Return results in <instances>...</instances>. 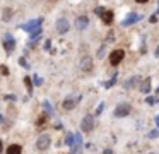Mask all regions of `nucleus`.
Returning <instances> with one entry per match:
<instances>
[{
  "mask_svg": "<svg viewBox=\"0 0 159 154\" xmlns=\"http://www.w3.org/2000/svg\"><path fill=\"white\" fill-rule=\"evenodd\" d=\"M41 22H43V19L41 17H38V19H33V21H28L26 24H22V29L24 31H28L29 34L31 33H34V31H38V29H41Z\"/></svg>",
  "mask_w": 159,
  "mask_h": 154,
  "instance_id": "nucleus-1",
  "label": "nucleus"
},
{
  "mask_svg": "<svg viewBox=\"0 0 159 154\" xmlns=\"http://www.w3.org/2000/svg\"><path fill=\"white\" fill-rule=\"evenodd\" d=\"M50 144H52L50 133H41V135L38 137V140H36V147H38L39 151H46L50 147Z\"/></svg>",
  "mask_w": 159,
  "mask_h": 154,
  "instance_id": "nucleus-2",
  "label": "nucleus"
},
{
  "mask_svg": "<svg viewBox=\"0 0 159 154\" xmlns=\"http://www.w3.org/2000/svg\"><path fill=\"white\" fill-rule=\"evenodd\" d=\"M130 105L128 103H120V105L115 108L113 111V116H116V118H123V116H128V113H130Z\"/></svg>",
  "mask_w": 159,
  "mask_h": 154,
  "instance_id": "nucleus-3",
  "label": "nucleus"
},
{
  "mask_svg": "<svg viewBox=\"0 0 159 154\" xmlns=\"http://www.w3.org/2000/svg\"><path fill=\"white\" fill-rule=\"evenodd\" d=\"M80 128L82 132H91L94 128V116L93 115H86L82 118V123H80Z\"/></svg>",
  "mask_w": 159,
  "mask_h": 154,
  "instance_id": "nucleus-4",
  "label": "nucleus"
},
{
  "mask_svg": "<svg viewBox=\"0 0 159 154\" xmlns=\"http://www.w3.org/2000/svg\"><path fill=\"white\" fill-rule=\"evenodd\" d=\"M140 19H142V16H139L137 12H130L123 21H121V26H123V27H128V26H132V24H135L137 21H140Z\"/></svg>",
  "mask_w": 159,
  "mask_h": 154,
  "instance_id": "nucleus-5",
  "label": "nucleus"
},
{
  "mask_svg": "<svg viewBox=\"0 0 159 154\" xmlns=\"http://www.w3.org/2000/svg\"><path fill=\"white\" fill-rule=\"evenodd\" d=\"M79 67H80V70L82 72H91L93 70V58L89 57V55H86V57H82L80 58V63H79Z\"/></svg>",
  "mask_w": 159,
  "mask_h": 154,
  "instance_id": "nucleus-6",
  "label": "nucleus"
},
{
  "mask_svg": "<svg viewBox=\"0 0 159 154\" xmlns=\"http://www.w3.org/2000/svg\"><path fill=\"white\" fill-rule=\"evenodd\" d=\"M125 58V51L123 50H115V51H111L110 53V62H111V65H118L121 60Z\"/></svg>",
  "mask_w": 159,
  "mask_h": 154,
  "instance_id": "nucleus-7",
  "label": "nucleus"
},
{
  "mask_svg": "<svg viewBox=\"0 0 159 154\" xmlns=\"http://www.w3.org/2000/svg\"><path fill=\"white\" fill-rule=\"evenodd\" d=\"M80 101V98L77 96V98H74V96H67L65 99H63V103H62V106L65 110H74L77 106V103Z\"/></svg>",
  "mask_w": 159,
  "mask_h": 154,
  "instance_id": "nucleus-8",
  "label": "nucleus"
},
{
  "mask_svg": "<svg viewBox=\"0 0 159 154\" xmlns=\"http://www.w3.org/2000/svg\"><path fill=\"white\" fill-rule=\"evenodd\" d=\"M69 29H70V22L65 19V17H62V19L57 21V31H58L60 34H65Z\"/></svg>",
  "mask_w": 159,
  "mask_h": 154,
  "instance_id": "nucleus-9",
  "label": "nucleus"
},
{
  "mask_svg": "<svg viewBox=\"0 0 159 154\" xmlns=\"http://www.w3.org/2000/svg\"><path fill=\"white\" fill-rule=\"evenodd\" d=\"M16 48V40L11 36V34H5L4 38V50L7 51V53H11V51H14Z\"/></svg>",
  "mask_w": 159,
  "mask_h": 154,
  "instance_id": "nucleus-10",
  "label": "nucleus"
},
{
  "mask_svg": "<svg viewBox=\"0 0 159 154\" xmlns=\"http://www.w3.org/2000/svg\"><path fill=\"white\" fill-rule=\"evenodd\" d=\"M87 26H89V17H87V16H79L75 19V27L79 31H84Z\"/></svg>",
  "mask_w": 159,
  "mask_h": 154,
  "instance_id": "nucleus-11",
  "label": "nucleus"
},
{
  "mask_svg": "<svg viewBox=\"0 0 159 154\" xmlns=\"http://www.w3.org/2000/svg\"><path fill=\"white\" fill-rule=\"evenodd\" d=\"M82 146V135L80 133H74V142H72V154H77V151H79V147Z\"/></svg>",
  "mask_w": 159,
  "mask_h": 154,
  "instance_id": "nucleus-12",
  "label": "nucleus"
},
{
  "mask_svg": "<svg viewBox=\"0 0 159 154\" xmlns=\"http://www.w3.org/2000/svg\"><path fill=\"white\" fill-rule=\"evenodd\" d=\"M139 82H142V77H140V75H135V77H132V79H128V81H125L123 87H125V89H134L135 86L139 84Z\"/></svg>",
  "mask_w": 159,
  "mask_h": 154,
  "instance_id": "nucleus-13",
  "label": "nucleus"
},
{
  "mask_svg": "<svg viewBox=\"0 0 159 154\" xmlns=\"http://www.w3.org/2000/svg\"><path fill=\"white\" fill-rule=\"evenodd\" d=\"M99 17L103 19L104 24H111V22H113V12H111V10H106V9H104V12L101 14Z\"/></svg>",
  "mask_w": 159,
  "mask_h": 154,
  "instance_id": "nucleus-14",
  "label": "nucleus"
},
{
  "mask_svg": "<svg viewBox=\"0 0 159 154\" xmlns=\"http://www.w3.org/2000/svg\"><path fill=\"white\" fill-rule=\"evenodd\" d=\"M140 92L142 94H147V92H151V79H144L140 84Z\"/></svg>",
  "mask_w": 159,
  "mask_h": 154,
  "instance_id": "nucleus-15",
  "label": "nucleus"
},
{
  "mask_svg": "<svg viewBox=\"0 0 159 154\" xmlns=\"http://www.w3.org/2000/svg\"><path fill=\"white\" fill-rule=\"evenodd\" d=\"M22 152V146L19 144H12V146L7 147V154H21Z\"/></svg>",
  "mask_w": 159,
  "mask_h": 154,
  "instance_id": "nucleus-16",
  "label": "nucleus"
},
{
  "mask_svg": "<svg viewBox=\"0 0 159 154\" xmlns=\"http://www.w3.org/2000/svg\"><path fill=\"white\" fill-rule=\"evenodd\" d=\"M12 16H14V10H12L11 7H5L4 12H2V19H4V21H11Z\"/></svg>",
  "mask_w": 159,
  "mask_h": 154,
  "instance_id": "nucleus-17",
  "label": "nucleus"
},
{
  "mask_svg": "<svg viewBox=\"0 0 159 154\" xmlns=\"http://www.w3.org/2000/svg\"><path fill=\"white\" fill-rule=\"evenodd\" d=\"M43 108H45L46 115H50V116L53 115V108H52V105H50V101H43Z\"/></svg>",
  "mask_w": 159,
  "mask_h": 154,
  "instance_id": "nucleus-18",
  "label": "nucleus"
},
{
  "mask_svg": "<svg viewBox=\"0 0 159 154\" xmlns=\"http://www.w3.org/2000/svg\"><path fill=\"white\" fill-rule=\"evenodd\" d=\"M24 84H26V87H28L29 94H33V81H31V77H24Z\"/></svg>",
  "mask_w": 159,
  "mask_h": 154,
  "instance_id": "nucleus-19",
  "label": "nucleus"
},
{
  "mask_svg": "<svg viewBox=\"0 0 159 154\" xmlns=\"http://www.w3.org/2000/svg\"><path fill=\"white\" fill-rule=\"evenodd\" d=\"M96 57H98V58H99V60H103V58H104V57H106V48H104V46H101V48H99V50H98V53H96Z\"/></svg>",
  "mask_w": 159,
  "mask_h": 154,
  "instance_id": "nucleus-20",
  "label": "nucleus"
},
{
  "mask_svg": "<svg viewBox=\"0 0 159 154\" xmlns=\"http://www.w3.org/2000/svg\"><path fill=\"white\" fill-rule=\"evenodd\" d=\"M19 65H22L24 68H31V65L28 63V60H26V57H21V58H19Z\"/></svg>",
  "mask_w": 159,
  "mask_h": 154,
  "instance_id": "nucleus-21",
  "label": "nucleus"
},
{
  "mask_svg": "<svg viewBox=\"0 0 159 154\" xmlns=\"http://www.w3.org/2000/svg\"><path fill=\"white\" fill-rule=\"evenodd\" d=\"M113 84H116V74L111 77V81H108V82H104V87H111Z\"/></svg>",
  "mask_w": 159,
  "mask_h": 154,
  "instance_id": "nucleus-22",
  "label": "nucleus"
},
{
  "mask_svg": "<svg viewBox=\"0 0 159 154\" xmlns=\"http://www.w3.org/2000/svg\"><path fill=\"white\" fill-rule=\"evenodd\" d=\"M145 103H147V105H156V103H157V98H154V96H147V98H145Z\"/></svg>",
  "mask_w": 159,
  "mask_h": 154,
  "instance_id": "nucleus-23",
  "label": "nucleus"
},
{
  "mask_svg": "<svg viewBox=\"0 0 159 154\" xmlns=\"http://www.w3.org/2000/svg\"><path fill=\"white\" fill-rule=\"evenodd\" d=\"M157 135H159V130H157V128H156V130H151V132L147 133L149 139H157Z\"/></svg>",
  "mask_w": 159,
  "mask_h": 154,
  "instance_id": "nucleus-24",
  "label": "nucleus"
},
{
  "mask_svg": "<svg viewBox=\"0 0 159 154\" xmlns=\"http://www.w3.org/2000/svg\"><path fill=\"white\" fill-rule=\"evenodd\" d=\"M33 82H34V86H41L43 84V79L39 77V75H34V77H33Z\"/></svg>",
  "mask_w": 159,
  "mask_h": 154,
  "instance_id": "nucleus-25",
  "label": "nucleus"
},
{
  "mask_svg": "<svg viewBox=\"0 0 159 154\" xmlns=\"http://www.w3.org/2000/svg\"><path fill=\"white\" fill-rule=\"evenodd\" d=\"M72 142H74V133H69V135H67V139H65V144L72 146Z\"/></svg>",
  "mask_w": 159,
  "mask_h": 154,
  "instance_id": "nucleus-26",
  "label": "nucleus"
},
{
  "mask_svg": "<svg viewBox=\"0 0 159 154\" xmlns=\"http://www.w3.org/2000/svg\"><path fill=\"white\" fill-rule=\"evenodd\" d=\"M0 72H2L4 75H9V67L7 65H2V67H0Z\"/></svg>",
  "mask_w": 159,
  "mask_h": 154,
  "instance_id": "nucleus-27",
  "label": "nucleus"
},
{
  "mask_svg": "<svg viewBox=\"0 0 159 154\" xmlns=\"http://www.w3.org/2000/svg\"><path fill=\"white\" fill-rule=\"evenodd\" d=\"M46 116H48V115H46ZM46 116H45V115H43V116H39V118H38V122H36V125H43V123L46 122Z\"/></svg>",
  "mask_w": 159,
  "mask_h": 154,
  "instance_id": "nucleus-28",
  "label": "nucleus"
},
{
  "mask_svg": "<svg viewBox=\"0 0 159 154\" xmlns=\"http://www.w3.org/2000/svg\"><path fill=\"white\" fill-rule=\"evenodd\" d=\"M103 111H104V103H101V105L98 106V110H96V115H101Z\"/></svg>",
  "mask_w": 159,
  "mask_h": 154,
  "instance_id": "nucleus-29",
  "label": "nucleus"
},
{
  "mask_svg": "<svg viewBox=\"0 0 159 154\" xmlns=\"http://www.w3.org/2000/svg\"><path fill=\"white\" fill-rule=\"evenodd\" d=\"M94 12H96V16H101V14L104 12V7H98V9L94 10Z\"/></svg>",
  "mask_w": 159,
  "mask_h": 154,
  "instance_id": "nucleus-30",
  "label": "nucleus"
},
{
  "mask_svg": "<svg viewBox=\"0 0 159 154\" xmlns=\"http://www.w3.org/2000/svg\"><path fill=\"white\" fill-rule=\"evenodd\" d=\"M149 22H152V24L157 22V16H156V14H154V16H151V17H149Z\"/></svg>",
  "mask_w": 159,
  "mask_h": 154,
  "instance_id": "nucleus-31",
  "label": "nucleus"
},
{
  "mask_svg": "<svg viewBox=\"0 0 159 154\" xmlns=\"http://www.w3.org/2000/svg\"><path fill=\"white\" fill-rule=\"evenodd\" d=\"M5 99H7V101H16V96L14 94H9V96H5Z\"/></svg>",
  "mask_w": 159,
  "mask_h": 154,
  "instance_id": "nucleus-32",
  "label": "nucleus"
},
{
  "mask_svg": "<svg viewBox=\"0 0 159 154\" xmlns=\"http://www.w3.org/2000/svg\"><path fill=\"white\" fill-rule=\"evenodd\" d=\"M50 46H52V43H50V40H46V43H45V50H50Z\"/></svg>",
  "mask_w": 159,
  "mask_h": 154,
  "instance_id": "nucleus-33",
  "label": "nucleus"
},
{
  "mask_svg": "<svg viewBox=\"0 0 159 154\" xmlns=\"http://www.w3.org/2000/svg\"><path fill=\"white\" fill-rule=\"evenodd\" d=\"M103 154H113V151H111V149H104Z\"/></svg>",
  "mask_w": 159,
  "mask_h": 154,
  "instance_id": "nucleus-34",
  "label": "nucleus"
},
{
  "mask_svg": "<svg viewBox=\"0 0 159 154\" xmlns=\"http://www.w3.org/2000/svg\"><path fill=\"white\" fill-rule=\"evenodd\" d=\"M113 36H115V34H113V33H110V34H108V41H111V40H115V38H113Z\"/></svg>",
  "mask_w": 159,
  "mask_h": 154,
  "instance_id": "nucleus-35",
  "label": "nucleus"
},
{
  "mask_svg": "<svg viewBox=\"0 0 159 154\" xmlns=\"http://www.w3.org/2000/svg\"><path fill=\"white\" fill-rule=\"evenodd\" d=\"M135 2H137V3H147L149 0H135Z\"/></svg>",
  "mask_w": 159,
  "mask_h": 154,
  "instance_id": "nucleus-36",
  "label": "nucleus"
},
{
  "mask_svg": "<svg viewBox=\"0 0 159 154\" xmlns=\"http://www.w3.org/2000/svg\"><path fill=\"white\" fill-rule=\"evenodd\" d=\"M156 125H157V128H159V115L156 116Z\"/></svg>",
  "mask_w": 159,
  "mask_h": 154,
  "instance_id": "nucleus-37",
  "label": "nucleus"
},
{
  "mask_svg": "<svg viewBox=\"0 0 159 154\" xmlns=\"http://www.w3.org/2000/svg\"><path fill=\"white\" fill-rule=\"evenodd\" d=\"M4 149V144H2V140H0V151Z\"/></svg>",
  "mask_w": 159,
  "mask_h": 154,
  "instance_id": "nucleus-38",
  "label": "nucleus"
},
{
  "mask_svg": "<svg viewBox=\"0 0 159 154\" xmlns=\"http://www.w3.org/2000/svg\"><path fill=\"white\" fill-rule=\"evenodd\" d=\"M0 123H4V116L0 115Z\"/></svg>",
  "mask_w": 159,
  "mask_h": 154,
  "instance_id": "nucleus-39",
  "label": "nucleus"
},
{
  "mask_svg": "<svg viewBox=\"0 0 159 154\" xmlns=\"http://www.w3.org/2000/svg\"><path fill=\"white\" fill-rule=\"evenodd\" d=\"M50 2H55V0H50Z\"/></svg>",
  "mask_w": 159,
  "mask_h": 154,
  "instance_id": "nucleus-40",
  "label": "nucleus"
}]
</instances>
